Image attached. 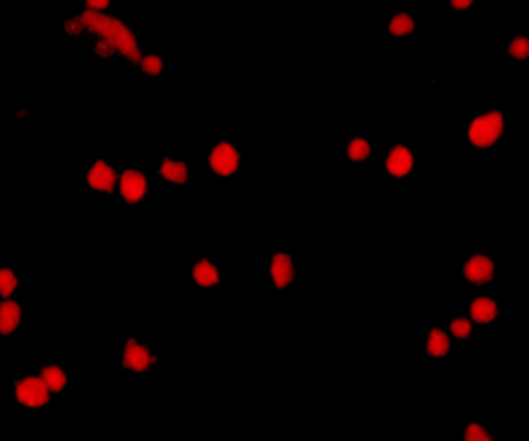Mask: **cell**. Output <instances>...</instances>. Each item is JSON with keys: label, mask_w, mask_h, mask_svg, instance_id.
Returning <instances> with one entry per match:
<instances>
[{"label": "cell", "mask_w": 529, "mask_h": 441, "mask_svg": "<svg viewBox=\"0 0 529 441\" xmlns=\"http://www.w3.org/2000/svg\"><path fill=\"white\" fill-rule=\"evenodd\" d=\"M269 274H271V280H273L277 290L290 288L292 282H294V276H296L294 257L290 253H286V251L273 253L271 255V261H269Z\"/></svg>", "instance_id": "obj_8"}, {"label": "cell", "mask_w": 529, "mask_h": 441, "mask_svg": "<svg viewBox=\"0 0 529 441\" xmlns=\"http://www.w3.org/2000/svg\"><path fill=\"white\" fill-rule=\"evenodd\" d=\"M66 29L70 33H81L83 29H89L93 33H100L108 44L112 46V48H116L127 61H130V63H141V46L137 42L135 31L128 27L127 23L116 19V17L87 11L81 17H77L75 21L66 23Z\"/></svg>", "instance_id": "obj_1"}, {"label": "cell", "mask_w": 529, "mask_h": 441, "mask_svg": "<svg viewBox=\"0 0 529 441\" xmlns=\"http://www.w3.org/2000/svg\"><path fill=\"white\" fill-rule=\"evenodd\" d=\"M15 400L25 408H42L50 402V392L46 390L40 377H21L15 383Z\"/></svg>", "instance_id": "obj_4"}, {"label": "cell", "mask_w": 529, "mask_h": 441, "mask_svg": "<svg viewBox=\"0 0 529 441\" xmlns=\"http://www.w3.org/2000/svg\"><path fill=\"white\" fill-rule=\"evenodd\" d=\"M159 177L172 182V185H187L189 178H191V170H189V166L184 162H176V160L164 157L162 164H159Z\"/></svg>", "instance_id": "obj_14"}, {"label": "cell", "mask_w": 529, "mask_h": 441, "mask_svg": "<svg viewBox=\"0 0 529 441\" xmlns=\"http://www.w3.org/2000/svg\"><path fill=\"white\" fill-rule=\"evenodd\" d=\"M449 353H451V340L446 331L441 328H432L426 336V354L430 358H443Z\"/></svg>", "instance_id": "obj_15"}, {"label": "cell", "mask_w": 529, "mask_h": 441, "mask_svg": "<svg viewBox=\"0 0 529 441\" xmlns=\"http://www.w3.org/2000/svg\"><path fill=\"white\" fill-rule=\"evenodd\" d=\"M116 182H118V175H116L114 166H110L106 160L93 162L91 168L87 170V185H89V189H93L98 193L112 195L116 191Z\"/></svg>", "instance_id": "obj_7"}, {"label": "cell", "mask_w": 529, "mask_h": 441, "mask_svg": "<svg viewBox=\"0 0 529 441\" xmlns=\"http://www.w3.org/2000/svg\"><path fill=\"white\" fill-rule=\"evenodd\" d=\"M505 133V116L501 110H490L476 116L469 125V143L478 150L494 147Z\"/></svg>", "instance_id": "obj_2"}, {"label": "cell", "mask_w": 529, "mask_h": 441, "mask_svg": "<svg viewBox=\"0 0 529 441\" xmlns=\"http://www.w3.org/2000/svg\"><path fill=\"white\" fill-rule=\"evenodd\" d=\"M345 154H347V157H350L352 162L364 164V162L370 157V154H372V147H370L368 139H364V137H354V139L347 141Z\"/></svg>", "instance_id": "obj_18"}, {"label": "cell", "mask_w": 529, "mask_h": 441, "mask_svg": "<svg viewBox=\"0 0 529 441\" xmlns=\"http://www.w3.org/2000/svg\"><path fill=\"white\" fill-rule=\"evenodd\" d=\"M508 56L515 58V61H525L529 56V40L525 36H517L513 38L507 46Z\"/></svg>", "instance_id": "obj_20"}, {"label": "cell", "mask_w": 529, "mask_h": 441, "mask_svg": "<svg viewBox=\"0 0 529 441\" xmlns=\"http://www.w3.org/2000/svg\"><path fill=\"white\" fill-rule=\"evenodd\" d=\"M469 315L478 326H490L498 315H501V307L494 299L490 296H478L471 301L469 305Z\"/></svg>", "instance_id": "obj_11"}, {"label": "cell", "mask_w": 529, "mask_h": 441, "mask_svg": "<svg viewBox=\"0 0 529 441\" xmlns=\"http://www.w3.org/2000/svg\"><path fill=\"white\" fill-rule=\"evenodd\" d=\"M471 4H473L471 0H466V2H457V0H453V2H451V6H453V9H457V11H466V9L471 6Z\"/></svg>", "instance_id": "obj_25"}, {"label": "cell", "mask_w": 529, "mask_h": 441, "mask_svg": "<svg viewBox=\"0 0 529 441\" xmlns=\"http://www.w3.org/2000/svg\"><path fill=\"white\" fill-rule=\"evenodd\" d=\"M387 172L395 178H405L412 175L414 166H416V157L412 154V150L403 143H397L389 150L387 154Z\"/></svg>", "instance_id": "obj_10"}, {"label": "cell", "mask_w": 529, "mask_h": 441, "mask_svg": "<svg viewBox=\"0 0 529 441\" xmlns=\"http://www.w3.org/2000/svg\"><path fill=\"white\" fill-rule=\"evenodd\" d=\"M21 305L13 299L0 301V336H9L17 331L21 323Z\"/></svg>", "instance_id": "obj_12"}, {"label": "cell", "mask_w": 529, "mask_h": 441, "mask_svg": "<svg viewBox=\"0 0 529 441\" xmlns=\"http://www.w3.org/2000/svg\"><path fill=\"white\" fill-rule=\"evenodd\" d=\"M164 58L157 56V54H147V56H141V68L145 75H151V77H159L164 73Z\"/></svg>", "instance_id": "obj_21"}, {"label": "cell", "mask_w": 529, "mask_h": 441, "mask_svg": "<svg viewBox=\"0 0 529 441\" xmlns=\"http://www.w3.org/2000/svg\"><path fill=\"white\" fill-rule=\"evenodd\" d=\"M192 282L201 288H215L219 284V269L211 259L201 257L192 265Z\"/></svg>", "instance_id": "obj_13"}, {"label": "cell", "mask_w": 529, "mask_h": 441, "mask_svg": "<svg viewBox=\"0 0 529 441\" xmlns=\"http://www.w3.org/2000/svg\"><path fill=\"white\" fill-rule=\"evenodd\" d=\"M40 379H42V383L50 394H61L66 388V383H68V375L58 365H46L42 373H40Z\"/></svg>", "instance_id": "obj_16"}, {"label": "cell", "mask_w": 529, "mask_h": 441, "mask_svg": "<svg viewBox=\"0 0 529 441\" xmlns=\"http://www.w3.org/2000/svg\"><path fill=\"white\" fill-rule=\"evenodd\" d=\"M494 269L496 267H494L492 257H488L484 253H476L463 265V278H466L467 282L476 284V286H484L488 282H492Z\"/></svg>", "instance_id": "obj_9"}, {"label": "cell", "mask_w": 529, "mask_h": 441, "mask_svg": "<svg viewBox=\"0 0 529 441\" xmlns=\"http://www.w3.org/2000/svg\"><path fill=\"white\" fill-rule=\"evenodd\" d=\"M118 191H120V197L130 205L141 203L149 193L147 175L143 170H137V168H127L118 177Z\"/></svg>", "instance_id": "obj_5"}, {"label": "cell", "mask_w": 529, "mask_h": 441, "mask_svg": "<svg viewBox=\"0 0 529 441\" xmlns=\"http://www.w3.org/2000/svg\"><path fill=\"white\" fill-rule=\"evenodd\" d=\"M240 162H242V155L230 141L215 143V147L209 152V168L217 177H232V175H236L238 168H240Z\"/></svg>", "instance_id": "obj_3"}, {"label": "cell", "mask_w": 529, "mask_h": 441, "mask_svg": "<svg viewBox=\"0 0 529 441\" xmlns=\"http://www.w3.org/2000/svg\"><path fill=\"white\" fill-rule=\"evenodd\" d=\"M463 441H492V435L480 422H469L463 433Z\"/></svg>", "instance_id": "obj_23"}, {"label": "cell", "mask_w": 529, "mask_h": 441, "mask_svg": "<svg viewBox=\"0 0 529 441\" xmlns=\"http://www.w3.org/2000/svg\"><path fill=\"white\" fill-rule=\"evenodd\" d=\"M416 31V19L409 13H395L389 21V33L393 38H405Z\"/></svg>", "instance_id": "obj_17"}, {"label": "cell", "mask_w": 529, "mask_h": 441, "mask_svg": "<svg viewBox=\"0 0 529 441\" xmlns=\"http://www.w3.org/2000/svg\"><path fill=\"white\" fill-rule=\"evenodd\" d=\"M449 331L457 338V340H467L471 336V321L466 317H455L449 323Z\"/></svg>", "instance_id": "obj_22"}, {"label": "cell", "mask_w": 529, "mask_h": 441, "mask_svg": "<svg viewBox=\"0 0 529 441\" xmlns=\"http://www.w3.org/2000/svg\"><path fill=\"white\" fill-rule=\"evenodd\" d=\"M19 286V278L11 267H0V299H11Z\"/></svg>", "instance_id": "obj_19"}, {"label": "cell", "mask_w": 529, "mask_h": 441, "mask_svg": "<svg viewBox=\"0 0 529 441\" xmlns=\"http://www.w3.org/2000/svg\"><path fill=\"white\" fill-rule=\"evenodd\" d=\"M155 363H157V356L151 353L147 346H143L135 338L127 340L125 351H122V367L125 369L132 371V373H145Z\"/></svg>", "instance_id": "obj_6"}, {"label": "cell", "mask_w": 529, "mask_h": 441, "mask_svg": "<svg viewBox=\"0 0 529 441\" xmlns=\"http://www.w3.org/2000/svg\"><path fill=\"white\" fill-rule=\"evenodd\" d=\"M110 6V2L108 0H100V2H95V0H89L87 2V9L93 13V11H102V9H108Z\"/></svg>", "instance_id": "obj_24"}]
</instances>
